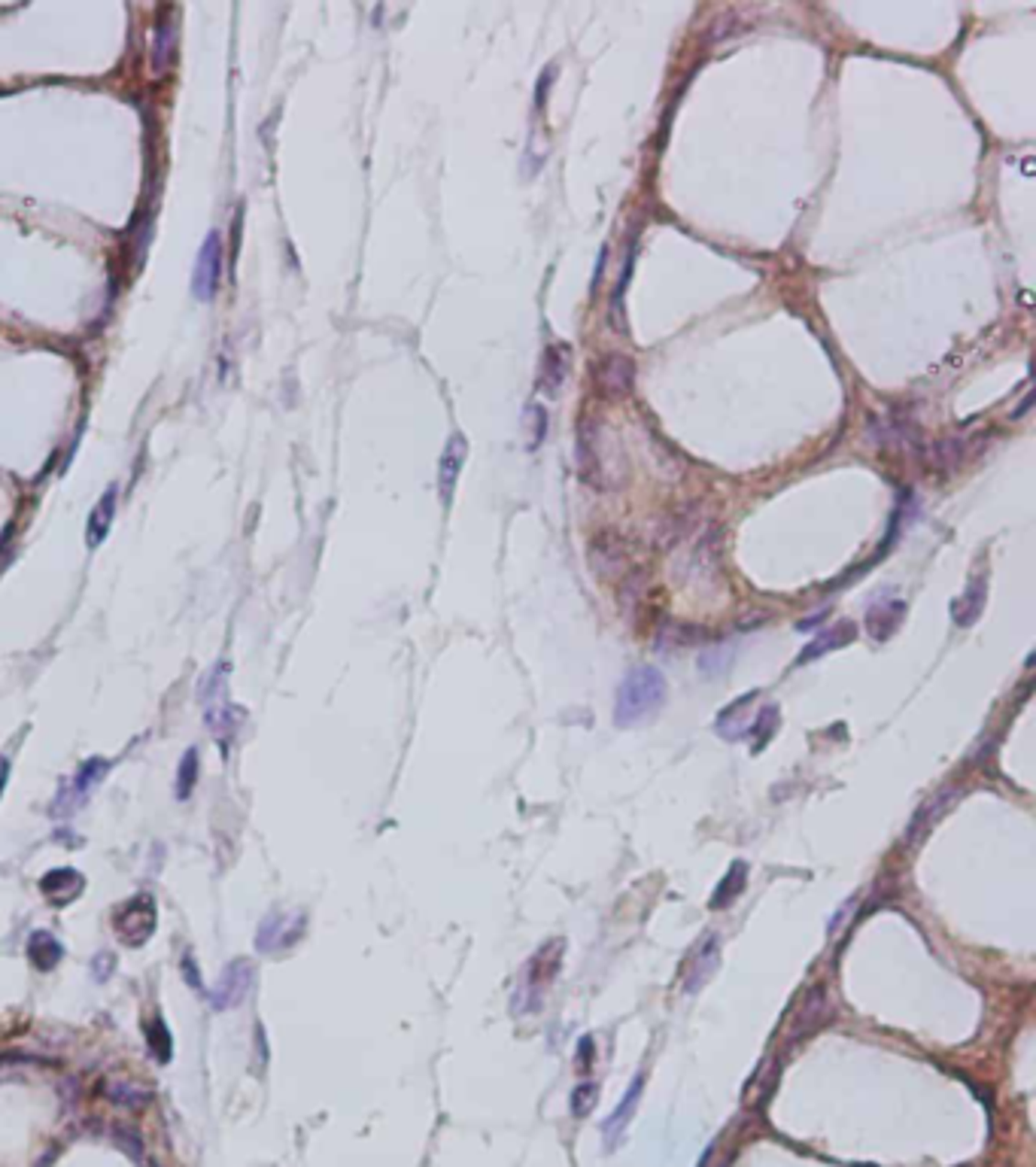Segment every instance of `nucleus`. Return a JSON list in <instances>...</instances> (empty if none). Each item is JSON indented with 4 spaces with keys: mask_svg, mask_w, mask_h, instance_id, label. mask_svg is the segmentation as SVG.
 <instances>
[{
    "mask_svg": "<svg viewBox=\"0 0 1036 1167\" xmlns=\"http://www.w3.org/2000/svg\"><path fill=\"white\" fill-rule=\"evenodd\" d=\"M642 1086H644V1079H642V1076H635V1079H632V1086H630V1091H626L623 1100H621V1104H617V1109L611 1113V1118H608V1122H605V1131H608V1134H617V1131H623V1128L630 1125V1118H632V1113H635V1107H639V1100H642Z\"/></svg>",
    "mask_w": 1036,
    "mask_h": 1167,
    "instance_id": "ddd939ff",
    "label": "nucleus"
},
{
    "mask_svg": "<svg viewBox=\"0 0 1036 1167\" xmlns=\"http://www.w3.org/2000/svg\"><path fill=\"white\" fill-rule=\"evenodd\" d=\"M596 381L608 395H630L632 381H635V368L626 356H617V353L605 356L602 365L596 368Z\"/></svg>",
    "mask_w": 1036,
    "mask_h": 1167,
    "instance_id": "39448f33",
    "label": "nucleus"
},
{
    "mask_svg": "<svg viewBox=\"0 0 1036 1167\" xmlns=\"http://www.w3.org/2000/svg\"><path fill=\"white\" fill-rule=\"evenodd\" d=\"M156 903L152 897L140 894L125 900L116 913H113V931H116V939L128 948H140L144 943H149V936L156 934Z\"/></svg>",
    "mask_w": 1036,
    "mask_h": 1167,
    "instance_id": "f03ea898",
    "label": "nucleus"
},
{
    "mask_svg": "<svg viewBox=\"0 0 1036 1167\" xmlns=\"http://www.w3.org/2000/svg\"><path fill=\"white\" fill-rule=\"evenodd\" d=\"M107 766H110V763H107V761H101V757H92V761H85V763H82V770H80V775H73L70 787L59 796V805H55V809L64 812V809H68V800H73V803H70V809H73L76 800H82V796L89 794V787H94V784L101 782V775L107 773Z\"/></svg>",
    "mask_w": 1036,
    "mask_h": 1167,
    "instance_id": "6e6552de",
    "label": "nucleus"
},
{
    "mask_svg": "<svg viewBox=\"0 0 1036 1167\" xmlns=\"http://www.w3.org/2000/svg\"><path fill=\"white\" fill-rule=\"evenodd\" d=\"M745 876H748L745 863H733V870L727 872V879L720 881V888L715 891V900H711V906L720 909V906L733 903V900L741 894V888H745Z\"/></svg>",
    "mask_w": 1036,
    "mask_h": 1167,
    "instance_id": "dca6fc26",
    "label": "nucleus"
},
{
    "mask_svg": "<svg viewBox=\"0 0 1036 1167\" xmlns=\"http://www.w3.org/2000/svg\"><path fill=\"white\" fill-rule=\"evenodd\" d=\"M146 1037H149V1049L156 1052V1058L161 1061V1064H167V1061H170V1037H167L165 1024L152 1021L149 1028H146Z\"/></svg>",
    "mask_w": 1036,
    "mask_h": 1167,
    "instance_id": "aec40b11",
    "label": "nucleus"
},
{
    "mask_svg": "<svg viewBox=\"0 0 1036 1167\" xmlns=\"http://www.w3.org/2000/svg\"><path fill=\"white\" fill-rule=\"evenodd\" d=\"M593 1104H596V1086L593 1083H584V1086H577L572 1091V1113H575V1118H584L593 1109Z\"/></svg>",
    "mask_w": 1036,
    "mask_h": 1167,
    "instance_id": "412c9836",
    "label": "nucleus"
},
{
    "mask_svg": "<svg viewBox=\"0 0 1036 1167\" xmlns=\"http://www.w3.org/2000/svg\"><path fill=\"white\" fill-rule=\"evenodd\" d=\"M113 514H116V487H110L107 492H103V499L92 511V520H89V545H98V542H103V538H107V529H110Z\"/></svg>",
    "mask_w": 1036,
    "mask_h": 1167,
    "instance_id": "f8f14e48",
    "label": "nucleus"
},
{
    "mask_svg": "<svg viewBox=\"0 0 1036 1167\" xmlns=\"http://www.w3.org/2000/svg\"><path fill=\"white\" fill-rule=\"evenodd\" d=\"M301 934V918L292 915H268L259 931V948L262 952H277V948H286L298 939Z\"/></svg>",
    "mask_w": 1036,
    "mask_h": 1167,
    "instance_id": "0eeeda50",
    "label": "nucleus"
},
{
    "mask_svg": "<svg viewBox=\"0 0 1036 1167\" xmlns=\"http://www.w3.org/2000/svg\"><path fill=\"white\" fill-rule=\"evenodd\" d=\"M170 61H174V25L161 22L156 31V46H152V64L158 73H165Z\"/></svg>",
    "mask_w": 1036,
    "mask_h": 1167,
    "instance_id": "f3484780",
    "label": "nucleus"
},
{
    "mask_svg": "<svg viewBox=\"0 0 1036 1167\" xmlns=\"http://www.w3.org/2000/svg\"><path fill=\"white\" fill-rule=\"evenodd\" d=\"M195 782H198V751L192 748V751H186L183 763H179V773H177V796L179 800H189Z\"/></svg>",
    "mask_w": 1036,
    "mask_h": 1167,
    "instance_id": "6ab92c4d",
    "label": "nucleus"
},
{
    "mask_svg": "<svg viewBox=\"0 0 1036 1167\" xmlns=\"http://www.w3.org/2000/svg\"><path fill=\"white\" fill-rule=\"evenodd\" d=\"M982 605H985V584L978 581V584L969 587V590L964 593V600L957 602L955 621L961 623V626H969V623L978 618V614H982Z\"/></svg>",
    "mask_w": 1036,
    "mask_h": 1167,
    "instance_id": "a211bd4d",
    "label": "nucleus"
},
{
    "mask_svg": "<svg viewBox=\"0 0 1036 1167\" xmlns=\"http://www.w3.org/2000/svg\"><path fill=\"white\" fill-rule=\"evenodd\" d=\"M715 967H718V939H708L706 945L696 948V961H693V973H690V979H687V991H696L699 985L706 982L711 973H715Z\"/></svg>",
    "mask_w": 1036,
    "mask_h": 1167,
    "instance_id": "2eb2a0df",
    "label": "nucleus"
},
{
    "mask_svg": "<svg viewBox=\"0 0 1036 1167\" xmlns=\"http://www.w3.org/2000/svg\"><path fill=\"white\" fill-rule=\"evenodd\" d=\"M462 459H465V438L462 435H453L450 444H447V450H444V459H441V492H444V499H450V492L456 487V478H459Z\"/></svg>",
    "mask_w": 1036,
    "mask_h": 1167,
    "instance_id": "9b49d317",
    "label": "nucleus"
},
{
    "mask_svg": "<svg viewBox=\"0 0 1036 1167\" xmlns=\"http://www.w3.org/2000/svg\"><path fill=\"white\" fill-rule=\"evenodd\" d=\"M61 955H64V948L49 931H37V934H31V939H27V957H31V964L40 973H49L52 967L61 961Z\"/></svg>",
    "mask_w": 1036,
    "mask_h": 1167,
    "instance_id": "1a4fd4ad",
    "label": "nucleus"
},
{
    "mask_svg": "<svg viewBox=\"0 0 1036 1167\" xmlns=\"http://www.w3.org/2000/svg\"><path fill=\"white\" fill-rule=\"evenodd\" d=\"M6 773H9L6 761H0V791H4V784H6Z\"/></svg>",
    "mask_w": 1036,
    "mask_h": 1167,
    "instance_id": "5701e85b",
    "label": "nucleus"
},
{
    "mask_svg": "<svg viewBox=\"0 0 1036 1167\" xmlns=\"http://www.w3.org/2000/svg\"><path fill=\"white\" fill-rule=\"evenodd\" d=\"M563 374H566V365H563V359H559V350H556V347H550V350H547V365H545L547 393H556V386L563 384Z\"/></svg>",
    "mask_w": 1036,
    "mask_h": 1167,
    "instance_id": "4be33fe9",
    "label": "nucleus"
},
{
    "mask_svg": "<svg viewBox=\"0 0 1036 1167\" xmlns=\"http://www.w3.org/2000/svg\"><path fill=\"white\" fill-rule=\"evenodd\" d=\"M220 277H222V243H220V234L210 232L207 241L201 243V253H198V262H195V277H192L195 298L210 301L216 296V286H220Z\"/></svg>",
    "mask_w": 1036,
    "mask_h": 1167,
    "instance_id": "7ed1b4c3",
    "label": "nucleus"
},
{
    "mask_svg": "<svg viewBox=\"0 0 1036 1167\" xmlns=\"http://www.w3.org/2000/svg\"><path fill=\"white\" fill-rule=\"evenodd\" d=\"M250 985H253V964L246 961V957H237V961L228 964L220 985H216L213 991H207L204 998L210 1000L213 1010H228L234 1007V1003H241V998H246Z\"/></svg>",
    "mask_w": 1036,
    "mask_h": 1167,
    "instance_id": "20e7f679",
    "label": "nucleus"
},
{
    "mask_svg": "<svg viewBox=\"0 0 1036 1167\" xmlns=\"http://www.w3.org/2000/svg\"><path fill=\"white\" fill-rule=\"evenodd\" d=\"M82 888H85V881H82V876L76 870H52V872H46V876L40 879V891H43V897L49 900V903H55V906H68V903H73L76 897L82 894Z\"/></svg>",
    "mask_w": 1036,
    "mask_h": 1167,
    "instance_id": "423d86ee",
    "label": "nucleus"
},
{
    "mask_svg": "<svg viewBox=\"0 0 1036 1167\" xmlns=\"http://www.w3.org/2000/svg\"><path fill=\"white\" fill-rule=\"evenodd\" d=\"M854 639V626L851 623H842V626H836V630H824L821 632V639H815L809 648L803 651V663H809V660H815V657H821V654H826L830 648H839V644H848Z\"/></svg>",
    "mask_w": 1036,
    "mask_h": 1167,
    "instance_id": "4468645a",
    "label": "nucleus"
},
{
    "mask_svg": "<svg viewBox=\"0 0 1036 1167\" xmlns=\"http://www.w3.org/2000/svg\"><path fill=\"white\" fill-rule=\"evenodd\" d=\"M666 699V678L660 675L653 666H639L623 678V685L617 687V706H614V724L617 727H632L642 718H648L651 711H657Z\"/></svg>",
    "mask_w": 1036,
    "mask_h": 1167,
    "instance_id": "f257e3e1",
    "label": "nucleus"
},
{
    "mask_svg": "<svg viewBox=\"0 0 1036 1167\" xmlns=\"http://www.w3.org/2000/svg\"><path fill=\"white\" fill-rule=\"evenodd\" d=\"M902 614H906V605L902 602H876L867 611V630L876 635V639H888L893 635V630L902 623Z\"/></svg>",
    "mask_w": 1036,
    "mask_h": 1167,
    "instance_id": "9d476101",
    "label": "nucleus"
}]
</instances>
